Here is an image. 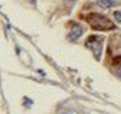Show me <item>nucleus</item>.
<instances>
[{
	"label": "nucleus",
	"instance_id": "nucleus-4",
	"mask_svg": "<svg viewBox=\"0 0 121 114\" xmlns=\"http://www.w3.org/2000/svg\"><path fill=\"white\" fill-rule=\"evenodd\" d=\"M111 66L118 71V74L121 76V56H115L111 59Z\"/></svg>",
	"mask_w": 121,
	"mask_h": 114
},
{
	"label": "nucleus",
	"instance_id": "nucleus-6",
	"mask_svg": "<svg viewBox=\"0 0 121 114\" xmlns=\"http://www.w3.org/2000/svg\"><path fill=\"white\" fill-rule=\"evenodd\" d=\"M114 19H115L117 22H121V10L114 12Z\"/></svg>",
	"mask_w": 121,
	"mask_h": 114
},
{
	"label": "nucleus",
	"instance_id": "nucleus-1",
	"mask_svg": "<svg viewBox=\"0 0 121 114\" xmlns=\"http://www.w3.org/2000/svg\"><path fill=\"white\" fill-rule=\"evenodd\" d=\"M94 30H100V31H108V30H114L115 24L105 16L98 14V13H88L86 16H81Z\"/></svg>",
	"mask_w": 121,
	"mask_h": 114
},
{
	"label": "nucleus",
	"instance_id": "nucleus-2",
	"mask_svg": "<svg viewBox=\"0 0 121 114\" xmlns=\"http://www.w3.org/2000/svg\"><path fill=\"white\" fill-rule=\"evenodd\" d=\"M103 41H104V39H103L101 36H95V34L88 36L87 40H86V47L91 50L93 56L95 57L97 60L100 59L101 51H103Z\"/></svg>",
	"mask_w": 121,
	"mask_h": 114
},
{
	"label": "nucleus",
	"instance_id": "nucleus-3",
	"mask_svg": "<svg viewBox=\"0 0 121 114\" xmlns=\"http://www.w3.org/2000/svg\"><path fill=\"white\" fill-rule=\"evenodd\" d=\"M83 33H84L83 26H80L78 23H74V22L69 23V34H67L69 40H77Z\"/></svg>",
	"mask_w": 121,
	"mask_h": 114
},
{
	"label": "nucleus",
	"instance_id": "nucleus-5",
	"mask_svg": "<svg viewBox=\"0 0 121 114\" xmlns=\"http://www.w3.org/2000/svg\"><path fill=\"white\" fill-rule=\"evenodd\" d=\"M97 3H98V6H101V7L107 9V7H111V6H114L117 2H114V0H97Z\"/></svg>",
	"mask_w": 121,
	"mask_h": 114
},
{
	"label": "nucleus",
	"instance_id": "nucleus-8",
	"mask_svg": "<svg viewBox=\"0 0 121 114\" xmlns=\"http://www.w3.org/2000/svg\"><path fill=\"white\" fill-rule=\"evenodd\" d=\"M67 2H70V3H73V2H76V0H67Z\"/></svg>",
	"mask_w": 121,
	"mask_h": 114
},
{
	"label": "nucleus",
	"instance_id": "nucleus-7",
	"mask_svg": "<svg viewBox=\"0 0 121 114\" xmlns=\"http://www.w3.org/2000/svg\"><path fill=\"white\" fill-rule=\"evenodd\" d=\"M29 3H31V4H36V0H27Z\"/></svg>",
	"mask_w": 121,
	"mask_h": 114
}]
</instances>
